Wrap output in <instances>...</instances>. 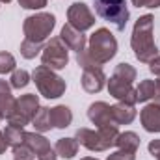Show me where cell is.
Masks as SVG:
<instances>
[{
    "label": "cell",
    "mask_w": 160,
    "mask_h": 160,
    "mask_svg": "<svg viewBox=\"0 0 160 160\" xmlns=\"http://www.w3.org/2000/svg\"><path fill=\"white\" fill-rule=\"evenodd\" d=\"M118 54V39L108 28H97L88 41L86 50L77 54V63L80 67L104 65Z\"/></svg>",
    "instance_id": "1"
},
{
    "label": "cell",
    "mask_w": 160,
    "mask_h": 160,
    "mask_svg": "<svg viewBox=\"0 0 160 160\" xmlns=\"http://www.w3.org/2000/svg\"><path fill=\"white\" fill-rule=\"evenodd\" d=\"M130 47L140 63H149L153 58L158 56V48L155 43V19L151 13L142 15L132 28Z\"/></svg>",
    "instance_id": "2"
},
{
    "label": "cell",
    "mask_w": 160,
    "mask_h": 160,
    "mask_svg": "<svg viewBox=\"0 0 160 160\" xmlns=\"http://www.w3.org/2000/svg\"><path fill=\"white\" fill-rule=\"evenodd\" d=\"M136 77H138V71L130 63L123 62L119 65H116V69H114L110 80H106L108 93L114 99H118L119 102L136 104L138 102V97H136V88L132 86Z\"/></svg>",
    "instance_id": "3"
},
{
    "label": "cell",
    "mask_w": 160,
    "mask_h": 160,
    "mask_svg": "<svg viewBox=\"0 0 160 160\" xmlns=\"http://www.w3.org/2000/svg\"><path fill=\"white\" fill-rule=\"evenodd\" d=\"M119 136V127L118 125H106L99 127L97 130L93 128H78L75 138L80 145H84L88 151L93 153H102L108 151L110 147L116 145V140Z\"/></svg>",
    "instance_id": "4"
},
{
    "label": "cell",
    "mask_w": 160,
    "mask_h": 160,
    "mask_svg": "<svg viewBox=\"0 0 160 160\" xmlns=\"http://www.w3.org/2000/svg\"><path fill=\"white\" fill-rule=\"evenodd\" d=\"M32 80H34L39 95H43L45 99H60L67 89L65 80L54 69H50L47 65H38L32 71Z\"/></svg>",
    "instance_id": "5"
},
{
    "label": "cell",
    "mask_w": 160,
    "mask_h": 160,
    "mask_svg": "<svg viewBox=\"0 0 160 160\" xmlns=\"http://www.w3.org/2000/svg\"><path fill=\"white\" fill-rule=\"evenodd\" d=\"M95 6V13L110 22L118 32H123L128 19H130V11L127 6V0H93Z\"/></svg>",
    "instance_id": "6"
},
{
    "label": "cell",
    "mask_w": 160,
    "mask_h": 160,
    "mask_svg": "<svg viewBox=\"0 0 160 160\" xmlns=\"http://www.w3.org/2000/svg\"><path fill=\"white\" fill-rule=\"evenodd\" d=\"M54 26H56V17L52 13L41 11V13H36V15H30L22 22L24 39L34 41V43H45L50 38Z\"/></svg>",
    "instance_id": "7"
},
{
    "label": "cell",
    "mask_w": 160,
    "mask_h": 160,
    "mask_svg": "<svg viewBox=\"0 0 160 160\" xmlns=\"http://www.w3.org/2000/svg\"><path fill=\"white\" fill-rule=\"evenodd\" d=\"M69 63V50L63 45V41L60 38H50L43 45L41 50V65H47L54 71L65 69Z\"/></svg>",
    "instance_id": "8"
},
{
    "label": "cell",
    "mask_w": 160,
    "mask_h": 160,
    "mask_svg": "<svg viewBox=\"0 0 160 160\" xmlns=\"http://www.w3.org/2000/svg\"><path fill=\"white\" fill-rule=\"evenodd\" d=\"M67 24H71L78 32H86L95 26V15L84 2H73L67 8Z\"/></svg>",
    "instance_id": "9"
},
{
    "label": "cell",
    "mask_w": 160,
    "mask_h": 160,
    "mask_svg": "<svg viewBox=\"0 0 160 160\" xmlns=\"http://www.w3.org/2000/svg\"><path fill=\"white\" fill-rule=\"evenodd\" d=\"M24 143L36 153L38 160H58L54 147L41 132H24Z\"/></svg>",
    "instance_id": "10"
},
{
    "label": "cell",
    "mask_w": 160,
    "mask_h": 160,
    "mask_svg": "<svg viewBox=\"0 0 160 160\" xmlns=\"http://www.w3.org/2000/svg\"><path fill=\"white\" fill-rule=\"evenodd\" d=\"M106 86V75L101 65H88L82 69V88L88 93H99Z\"/></svg>",
    "instance_id": "11"
},
{
    "label": "cell",
    "mask_w": 160,
    "mask_h": 160,
    "mask_svg": "<svg viewBox=\"0 0 160 160\" xmlns=\"http://www.w3.org/2000/svg\"><path fill=\"white\" fill-rule=\"evenodd\" d=\"M88 118L89 121L99 128V127H106V125H116L112 119V106L104 101H97L91 102L88 108Z\"/></svg>",
    "instance_id": "12"
},
{
    "label": "cell",
    "mask_w": 160,
    "mask_h": 160,
    "mask_svg": "<svg viewBox=\"0 0 160 160\" xmlns=\"http://www.w3.org/2000/svg\"><path fill=\"white\" fill-rule=\"evenodd\" d=\"M140 121H142V127L147 132L160 134V104L158 102L145 104L142 108V112H140Z\"/></svg>",
    "instance_id": "13"
},
{
    "label": "cell",
    "mask_w": 160,
    "mask_h": 160,
    "mask_svg": "<svg viewBox=\"0 0 160 160\" xmlns=\"http://www.w3.org/2000/svg\"><path fill=\"white\" fill-rule=\"evenodd\" d=\"M60 39L63 41V45L69 48V50H75L77 54L86 50V45H88V39L84 36V32H78L77 28H73L71 24H65L60 32Z\"/></svg>",
    "instance_id": "14"
},
{
    "label": "cell",
    "mask_w": 160,
    "mask_h": 160,
    "mask_svg": "<svg viewBox=\"0 0 160 160\" xmlns=\"http://www.w3.org/2000/svg\"><path fill=\"white\" fill-rule=\"evenodd\" d=\"M38 110H39V97L36 93H26L17 99V112L22 114L30 123L34 119V116L38 114Z\"/></svg>",
    "instance_id": "15"
},
{
    "label": "cell",
    "mask_w": 160,
    "mask_h": 160,
    "mask_svg": "<svg viewBox=\"0 0 160 160\" xmlns=\"http://www.w3.org/2000/svg\"><path fill=\"white\" fill-rule=\"evenodd\" d=\"M112 119L118 127L119 125H130L136 119L134 104H127V102H119V101L116 104H112Z\"/></svg>",
    "instance_id": "16"
},
{
    "label": "cell",
    "mask_w": 160,
    "mask_h": 160,
    "mask_svg": "<svg viewBox=\"0 0 160 160\" xmlns=\"http://www.w3.org/2000/svg\"><path fill=\"white\" fill-rule=\"evenodd\" d=\"M50 119H52L54 128H67L73 123V112L69 106L58 104V106L50 108Z\"/></svg>",
    "instance_id": "17"
},
{
    "label": "cell",
    "mask_w": 160,
    "mask_h": 160,
    "mask_svg": "<svg viewBox=\"0 0 160 160\" xmlns=\"http://www.w3.org/2000/svg\"><path fill=\"white\" fill-rule=\"evenodd\" d=\"M78 147H80V143L77 142V138H60L56 142V145H54V151H56L58 157L69 160L78 153Z\"/></svg>",
    "instance_id": "18"
},
{
    "label": "cell",
    "mask_w": 160,
    "mask_h": 160,
    "mask_svg": "<svg viewBox=\"0 0 160 160\" xmlns=\"http://www.w3.org/2000/svg\"><path fill=\"white\" fill-rule=\"evenodd\" d=\"M116 147L123 149V151H130V153H138V147H140V136L132 130H127V132H119L118 140H116Z\"/></svg>",
    "instance_id": "19"
},
{
    "label": "cell",
    "mask_w": 160,
    "mask_h": 160,
    "mask_svg": "<svg viewBox=\"0 0 160 160\" xmlns=\"http://www.w3.org/2000/svg\"><path fill=\"white\" fill-rule=\"evenodd\" d=\"M32 125H34L36 132H41V134L52 130L54 125H52V119H50V108H47V106H39L38 114H36L34 119H32Z\"/></svg>",
    "instance_id": "20"
},
{
    "label": "cell",
    "mask_w": 160,
    "mask_h": 160,
    "mask_svg": "<svg viewBox=\"0 0 160 160\" xmlns=\"http://www.w3.org/2000/svg\"><path fill=\"white\" fill-rule=\"evenodd\" d=\"M136 97L138 102H147L155 97V80L151 78H143L140 82V86L136 88Z\"/></svg>",
    "instance_id": "21"
},
{
    "label": "cell",
    "mask_w": 160,
    "mask_h": 160,
    "mask_svg": "<svg viewBox=\"0 0 160 160\" xmlns=\"http://www.w3.org/2000/svg\"><path fill=\"white\" fill-rule=\"evenodd\" d=\"M4 136H6V142L9 147H15V145H21L24 142V128H19V127H11L8 125L4 130Z\"/></svg>",
    "instance_id": "22"
},
{
    "label": "cell",
    "mask_w": 160,
    "mask_h": 160,
    "mask_svg": "<svg viewBox=\"0 0 160 160\" xmlns=\"http://www.w3.org/2000/svg\"><path fill=\"white\" fill-rule=\"evenodd\" d=\"M17 108V99L11 95V93H4L0 95V118L2 119H8Z\"/></svg>",
    "instance_id": "23"
},
{
    "label": "cell",
    "mask_w": 160,
    "mask_h": 160,
    "mask_svg": "<svg viewBox=\"0 0 160 160\" xmlns=\"http://www.w3.org/2000/svg\"><path fill=\"white\" fill-rule=\"evenodd\" d=\"M30 80H32V75H30L28 71H24V69H15V71L11 73L9 86H11L13 89H22V88H26V86L30 84Z\"/></svg>",
    "instance_id": "24"
},
{
    "label": "cell",
    "mask_w": 160,
    "mask_h": 160,
    "mask_svg": "<svg viewBox=\"0 0 160 160\" xmlns=\"http://www.w3.org/2000/svg\"><path fill=\"white\" fill-rule=\"evenodd\" d=\"M43 50V43H34V41L24 39L21 43V56L26 60H34L38 54Z\"/></svg>",
    "instance_id": "25"
},
{
    "label": "cell",
    "mask_w": 160,
    "mask_h": 160,
    "mask_svg": "<svg viewBox=\"0 0 160 160\" xmlns=\"http://www.w3.org/2000/svg\"><path fill=\"white\" fill-rule=\"evenodd\" d=\"M17 67V62L13 58V54L2 50L0 52V75H8V73H13Z\"/></svg>",
    "instance_id": "26"
},
{
    "label": "cell",
    "mask_w": 160,
    "mask_h": 160,
    "mask_svg": "<svg viewBox=\"0 0 160 160\" xmlns=\"http://www.w3.org/2000/svg\"><path fill=\"white\" fill-rule=\"evenodd\" d=\"M13 160H36V153L22 142L21 145L13 147Z\"/></svg>",
    "instance_id": "27"
},
{
    "label": "cell",
    "mask_w": 160,
    "mask_h": 160,
    "mask_svg": "<svg viewBox=\"0 0 160 160\" xmlns=\"http://www.w3.org/2000/svg\"><path fill=\"white\" fill-rule=\"evenodd\" d=\"M106 160H136V153H130V151H123V149H118V151L110 153Z\"/></svg>",
    "instance_id": "28"
},
{
    "label": "cell",
    "mask_w": 160,
    "mask_h": 160,
    "mask_svg": "<svg viewBox=\"0 0 160 160\" xmlns=\"http://www.w3.org/2000/svg\"><path fill=\"white\" fill-rule=\"evenodd\" d=\"M19 6L24 9H41L47 6V0H19Z\"/></svg>",
    "instance_id": "29"
},
{
    "label": "cell",
    "mask_w": 160,
    "mask_h": 160,
    "mask_svg": "<svg viewBox=\"0 0 160 160\" xmlns=\"http://www.w3.org/2000/svg\"><path fill=\"white\" fill-rule=\"evenodd\" d=\"M147 149H149V153H151L155 158L160 160V140H151L149 145H147Z\"/></svg>",
    "instance_id": "30"
},
{
    "label": "cell",
    "mask_w": 160,
    "mask_h": 160,
    "mask_svg": "<svg viewBox=\"0 0 160 160\" xmlns=\"http://www.w3.org/2000/svg\"><path fill=\"white\" fill-rule=\"evenodd\" d=\"M149 71H151L153 75L160 77V54L157 56V58H153V60L149 62Z\"/></svg>",
    "instance_id": "31"
},
{
    "label": "cell",
    "mask_w": 160,
    "mask_h": 160,
    "mask_svg": "<svg viewBox=\"0 0 160 160\" xmlns=\"http://www.w3.org/2000/svg\"><path fill=\"white\" fill-rule=\"evenodd\" d=\"M8 147H9V145H8V142H6V136H4V132L0 130V155H4Z\"/></svg>",
    "instance_id": "32"
},
{
    "label": "cell",
    "mask_w": 160,
    "mask_h": 160,
    "mask_svg": "<svg viewBox=\"0 0 160 160\" xmlns=\"http://www.w3.org/2000/svg\"><path fill=\"white\" fill-rule=\"evenodd\" d=\"M4 93H11V86L6 80L0 78V95H4Z\"/></svg>",
    "instance_id": "33"
},
{
    "label": "cell",
    "mask_w": 160,
    "mask_h": 160,
    "mask_svg": "<svg viewBox=\"0 0 160 160\" xmlns=\"http://www.w3.org/2000/svg\"><path fill=\"white\" fill-rule=\"evenodd\" d=\"M155 102H158L160 104V78L158 80H155Z\"/></svg>",
    "instance_id": "34"
},
{
    "label": "cell",
    "mask_w": 160,
    "mask_h": 160,
    "mask_svg": "<svg viewBox=\"0 0 160 160\" xmlns=\"http://www.w3.org/2000/svg\"><path fill=\"white\" fill-rule=\"evenodd\" d=\"M143 8L157 9V8H160V0H145V6H143Z\"/></svg>",
    "instance_id": "35"
},
{
    "label": "cell",
    "mask_w": 160,
    "mask_h": 160,
    "mask_svg": "<svg viewBox=\"0 0 160 160\" xmlns=\"http://www.w3.org/2000/svg\"><path fill=\"white\" fill-rule=\"evenodd\" d=\"M130 2H132L136 8H143V6H145V0H130Z\"/></svg>",
    "instance_id": "36"
},
{
    "label": "cell",
    "mask_w": 160,
    "mask_h": 160,
    "mask_svg": "<svg viewBox=\"0 0 160 160\" xmlns=\"http://www.w3.org/2000/svg\"><path fill=\"white\" fill-rule=\"evenodd\" d=\"M80 160H99V158H95V157H84V158H80Z\"/></svg>",
    "instance_id": "37"
},
{
    "label": "cell",
    "mask_w": 160,
    "mask_h": 160,
    "mask_svg": "<svg viewBox=\"0 0 160 160\" xmlns=\"http://www.w3.org/2000/svg\"><path fill=\"white\" fill-rule=\"evenodd\" d=\"M2 4H9V2H13V0H0Z\"/></svg>",
    "instance_id": "38"
},
{
    "label": "cell",
    "mask_w": 160,
    "mask_h": 160,
    "mask_svg": "<svg viewBox=\"0 0 160 160\" xmlns=\"http://www.w3.org/2000/svg\"><path fill=\"white\" fill-rule=\"evenodd\" d=\"M0 121H2V118H0Z\"/></svg>",
    "instance_id": "39"
}]
</instances>
